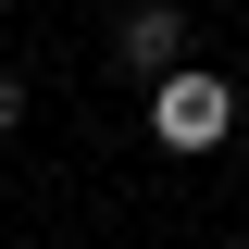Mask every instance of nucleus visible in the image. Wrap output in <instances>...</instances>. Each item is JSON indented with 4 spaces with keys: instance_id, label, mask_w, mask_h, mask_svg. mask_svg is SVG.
I'll return each instance as SVG.
<instances>
[{
    "instance_id": "f257e3e1",
    "label": "nucleus",
    "mask_w": 249,
    "mask_h": 249,
    "mask_svg": "<svg viewBox=\"0 0 249 249\" xmlns=\"http://www.w3.org/2000/svg\"><path fill=\"white\" fill-rule=\"evenodd\" d=\"M150 137H162L175 162H199V150H224V137H237V88H224L212 62H175V75L150 88Z\"/></svg>"
},
{
    "instance_id": "f03ea898",
    "label": "nucleus",
    "mask_w": 249,
    "mask_h": 249,
    "mask_svg": "<svg viewBox=\"0 0 249 249\" xmlns=\"http://www.w3.org/2000/svg\"><path fill=\"white\" fill-rule=\"evenodd\" d=\"M112 62L137 75V88H162V75L187 62V13H175V0H137V13L112 25Z\"/></svg>"
},
{
    "instance_id": "7ed1b4c3",
    "label": "nucleus",
    "mask_w": 249,
    "mask_h": 249,
    "mask_svg": "<svg viewBox=\"0 0 249 249\" xmlns=\"http://www.w3.org/2000/svg\"><path fill=\"white\" fill-rule=\"evenodd\" d=\"M13 124H25V75H0V137H13Z\"/></svg>"
},
{
    "instance_id": "20e7f679",
    "label": "nucleus",
    "mask_w": 249,
    "mask_h": 249,
    "mask_svg": "<svg viewBox=\"0 0 249 249\" xmlns=\"http://www.w3.org/2000/svg\"><path fill=\"white\" fill-rule=\"evenodd\" d=\"M224 249H249V237H224Z\"/></svg>"
}]
</instances>
